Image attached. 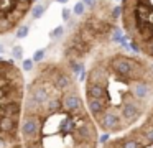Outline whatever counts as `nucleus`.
<instances>
[{"mask_svg":"<svg viewBox=\"0 0 153 148\" xmlns=\"http://www.w3.org/2000/svg\"><path fill=\"white\" fill-rule=\"evenodd\" d=\"M63 31H64V28H63V26H56V28H54L53 31L50 33V36H51V38H56V36L63 35Z\"/></svg>","mask_w":153,"mask_h":148,"instance_id":"obj_14","label":"nucleus"},{"mask_svg":"<svg viewBox=\"0 0 153 148\" xmlns=\"http://www.w3.org/2000/svg\"><path fill=\"white\" fill-rule=\"evenodd\" d=\"M120 22L137 54L153 62V0H122Z\"/></svg>","mask_w":153,"mask_h":148,"instance_id":"obj_5","label":"nucleus"},{"mask_svg":"<svg viewBox=\"0 0 153 148\" xmlns=\"http://www.w3.org/2000/svg\"><path fill=\"white\" fill-rule=\"evenodd\" d=\"M22 148H99V128L76 76L63 61L35 66L27 82Z\"/></svg>","mask_w":153,"mask_h":148,"instance_id":"obj_1","label":"nucleus"},{"mask_svg":"<svg viewBox=\"0 0 153 148\" xmlns=\"http://www.w3.org/2000/svg\"><path fill=\"white\" fill-rule=\"evenodd\" d=\"M100 148H153V105L137 125L109 138Z\"/></svg>","mask_w":153,"mask_h":148,"instance_id":"obj_6","label":"nucleus"},{"mask_svg":"<svg viewBox=\"0 0 153 148\" xmlns=\"http://www.w3.org/2000/svg\"><path fill=\"white\" fill-rule=\"evenodd\" d=\"M22 69L23 71H33L35 69V61L33 59H23V62H22Z\"/></svg>","mask_w":153,"mask_h":148,"instance_id":"obj_9","label":"nucleus"},{"mask_svg":"<svg viewBox=\"0 0 153 148\" xmlns=\"http://www.w3.org/2000/svg\"><path fill=\"white\" fill-rule=\"evenodd\" d=\"M73 13L76 16H82L84 13H86V5H84L82 2H77L76 5H74V8H73Z\"/></svg>","mask_w":153,"mask_h":148,"instance_id":"obj_8","label":"nucleus"},{"mask_svg":"<svg viewBox=\"0 0 153 148\" xmlns=\"http://www.w3.org/2000/svg\"><path fill=\"white\" fill-rule=\"evenodd\" d=\"M119 18L120 5L117 7L112 0H96L71 26L69 35L63 41L61 61L74 76L84 71L87 58H92L97 49L114 41L119 33Z\"/></svg>","mask_w":153,"mask_h":148,"instance_id":"obj_3","label":"nucleus"},{"mask_svg":"<svg viewBox=\"0 0 153 148\" xmlns=\"http://www.w3.org/2000/svg\"><path fill=\"white\" fill-rule=\"evenodd\" d=\"M82 94L99 132L120 135L153 105V62L110 43L94 53L84 72Z\"/></svg>","mask_w":153,"mask_h":148,"instance_id":"obj_2","label":"nucleus"},{"mask_svg":"<svg viewBox=\"0 0 153 148\" xmlns=\"http://www.w3.org/2000/svg\"><path fill=\"white\" fill-rule=\"evenodd\" d=\"M69 15H71V12H69L68 8H64V10H63V18H64V20H69Z\"/></svg>","mask_w":153,"mask_h":148,"instance_id":"obj_15","label":"nucleus"},{"mask_svg":"<svg viewBox=\"0 0 153 148\" xmlns=\"http://www.w3.org/2000/svg\"><path fill=\"white\" fill-rule=\"evenodd\" d=\"M33 3L35 0H0V36L20 28Z\"/></svg>","mask_w":153,"mask_h":148,"instance_id":"obj_7","label":"nucleus"},{"mask_svg":"<svg viewBox=\"0 0 153 148\" xmlns=\"http://www.w3.org/2000/svg\"><path fill=\"white\" fill-rule=\"evenodd\" d=\"M28 36V26H25V25H22L20 28H18V31H17V38H27Z\"/></svg>","mask_w":153,"mask_h":148,"instance_id":"obj_11","label":"nucleus"},{"mask_svg":"<svg viewBox=\"0 0 153 148\" xmlns=\"http://www.w3.org/2000/svg\"><path fill=\"white\" fill-rule=\"evenodd\" d=\"M45 8H46V5H35V8H33V18H41V15L45 13Z\"/></svg>","mask_w":153,"mask_h":148,"instance_id":"obj_10","label":"nucleus"},{"mask_svg":"<svg viewBox=\"0 0 153 148\" xmlns=\"http://www.w3.org/2000/svg\"><path fill=\"white\" fill-rule=\"evenodd\" d=\"M25 94L23 69L10 59H0V148H22Z\"/></svg>","mask_w":153,"mask_h":148,"instance_id":"obj_4","label":"nucleus"},{"mask_svg":"<svg viewBox=\"0 0 153 148\" xmlns=\"http://www.w3.org/2000/svg\"><path fill=\"white\" fill-rule=\"evenodd\" d=\"M12 54H13V58H17V59H22V58H23V49H22V46H13V49H12Z\"/></svg>","mask_w":153,"mask_h":148,"instance_id":"obj_12","label":"nucleus"},{"mask_svg":"<svg viewBox=\"0 0 153 148\" xmlns=\"http://www.w3.org/2000/svg\"><path fill=\"white\" fill-rule=\"evenodd\" d=\"M43 56H45V49H38V51L33 54V61H35V62H41Z\"/></svg>","mask_w":153,"mask_h":148,"instance_id":"obj_13","label":"nucleus"},{"mask_svg":"<svg viewBox=\"0 0 153 148\" xmlns=\"http://www.w3.org/2000/svg\"><path fill=\"white\" fill-rule=\"evenodd\" d=\"M81 2H82L84 5H86V7H92V5H94V2H96V0H81Z\"/></svg>","mask_w":153,"mask_h":148,"instance_id":"obj_16","label":"nucleus"},{"mask_svg":"<svg viewBox=\"0 0 153 148\" xmlns=\"http://www.w3.org/2000/svg\"><path fill=\"white\" fill-rule=\"evenodd\" d=\"M56 2H58V3H61V5H64V3H68L69 0H56Z\"/></svg>","mask_w":153,"mask_h":148,"instance_id":"obj_17","label":"nucleus"}]
</instances>
